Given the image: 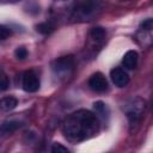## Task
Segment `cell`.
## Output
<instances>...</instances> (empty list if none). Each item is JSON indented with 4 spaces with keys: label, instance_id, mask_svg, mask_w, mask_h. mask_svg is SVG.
Instances as JSON below:
<instances>
[{
    "label": "cell",
    "instance_id": "7",
    "mask_svg": "<svg viewBox=\"0 0 153 153\" xmlns=\"http://www.w3.org/2000/svg\"><path fill=\"white\" fill-rule=\"evenodd\" d=\"M110 78H111L112 82L118 87H124L129 82V75L127 74V72L124 69H122L120 67H116V68L111 69Z\"/></svg>",
    "mask_w": 153,
    "mask_h": 153
},
{
    "label": "cell",
    "instance_id": "18",
    "mask_svg": "<svg viewBox=\"0 0 153 153\" xmlns=\"http://www.w3.org/2000/svg\"><path fill=\"white\" fill-rule=\"evenodd\" d=\"M152 26H153V20H152L151 18H148V19H146V20H143V22L141 23L140 29H141V30L151 31V30H152Z\"/></svg>",
    "mask_w": 153,
    "mask_h": 153
},
{
    "label": "cell",
    "instance_id": "11",
    "mask_svg": "<svg viewBox=\"0 0 153 153\" xmlns=\"http://www.w3.org/2000/svg\"><path fill=\"white\" fill-rule=\"evenodd\" d=\"M105 36H106V31H105V29H103L100 26H94L90 31V37L93 41H102L105 38Z\"/></svg>",
    "mask_w": 153,
    "mask_h": 153
},
{
    "label": "cell",
    "instance_id": "9",
    "mask_svg": "<svg viewBox=\"0 0 153 153\" xmlns=\"http://www.w3.org/2000/svg\"><path fill=\"white\" fill-rule=\"evenodd\" d=\"M20 126H22V123L18 122V121H5V122H2L0 124V136L12 134Z\"/></svg>",
    "mask_w": 153,
    "mask_h": 153
},
{
    "label": "cell",
    "instance_id": "1",
    "mask_svg": "<svg viewBox=\"0 0 153 153\" xmlns=\"http://www.w3.org/2000/svg\"><path fill=\"white\" fill-rule=\"evenodd\" d=\"M62 130L68 140L74 142L84 141L98 133L99 121L93 112L81 109L65 120Z\"/></svg>",
    "mask_w": 153,
    "mask_h": 153
},
{
    "label": "cell",
    "instance_id": "4",
    "mask_svg": "<svg viewBox=\"0 0 153 153\" xmlns=\"http://www.w3.org/2000/svg\"><path fill=\"white\" fill-rule=\"evenodd\" d=\"M23 88L26 92H36L39 88V79L33 71H26L23 75L22 81Z\"/></svg>",
    "mask_w": 153,
    "mask_h": 153
},
{
    "label": "cell",
    "instance_id": "10",
    "mask_svg": "<svg viewBox=\"0 0 153 153\" xmlns=\"http://www.w3.org/2000/svg\"><path fill=\"white\" fill-rule=\"evenodd\" d=\"M18 104V100L14 97H4L0 99V109L2 111H11Z\"/></svg>",
    "mask_w": 153,
    "mask_h": 153
},
{
    "label": "cell",
    "instance_id": "12",
    "mask_svg": "<svg viewBox=\"0 0 153 153\" xmlns=\"http://www.w3.org/2000/svg\"><path fill=\"white\" fill-rule=\"evenodd\" d=\"M93 109H94L96 112H97L98 115H100L103 118H108V116H109V109H108V106H106L105 103L98 100V102H96V103L93 104Z\"/></svg>",
    "mask_w": 153,
    "mask_h": 153
},
{
    "label": "cell",
    "instance_id": "6",
    "mask_svg": "<svg viewBox=\"0 0 153 153\" xmlns=\"http://www.w3.org/2000/svg\"><path fill=\"white\" fill-rule=\"evenodd\" d=\"M88 86H90L91 90H93L96 92H104L105 90H108L106 78L102 73H99V72L94 73L88 79Z\"/></svg>",
    "mask_w": 153,
    "mask_h": 153
},
{
    "label": "cell",
    "instance_id": "13",
    "mask_svg": "<svg viewBox=\"0 0 153 153\" xmlns=\"http://www.w3.org/2000/svg\"><path fill=\"white\" fill-rule=\"evenodd\" d=\"M36 31L42 33V35H49L54 31V25L48 23V22H44V23H39L36 25Z\"/></svg>",
    "mask_w": 153,
    "mask_h": 153
},
{
    "label": "cell",
    "instance_id": "2",
    "mask_svg": "<svg viewBox=\"0 0 153 153\" xmlns=\"http://www.w3.org/2000/svg\"><path fill=\"white\" fill-rule=\"evenodd\" d=\"M74 65H75V62H74V57L72 55L62 56L51 63V69L56 76L66 79L72 74V72L74 69Z\"/></svg>",
    "mask_w": 153,
    "mask_h": 153
},
{
    "label": "cell",
    "instance_id": "16",
    "mask_svg": "<svg viewBox=\"0 0 153 153\" xmlns=\"http://www.w3.org/2000/svg\"><path fill=\"white\" fill-rule=\"evenodd\" d=\"M11 33H12L11 29H8L7 26H5V25H1V24H0V41L8 38V37L11 36Z\"/></svg>",
    "mask_w": 153,
    "mask_h": 153
},
{
    "label": "cell",
    "instance_id": "15",
    "mask_svg": "<svg viewBox=\"0 0 153 153\" xmlns=\"http://www.w3.org/2000/svg\"><path fill=\"white\" fill-rule=\"evenodd\" d=\"M51 153H69V151H68V148L67 147H65L62 143H60V142H54L53 143V146H51V151H50Z\"/></svg>",
    "mask_w": 153,
    "mask_h": 153
},
{
    "label": "cell",
    "instance_id": "5",
    "mask_svg": "<svg viewBox=\"0 0 153 153\" xmlns=\"http://www.w3.org/2000/svg\"><path fill=\"white\" fill-rule=\"evenodd\" d=\"M100 4L93 2V1H87V2H81L76 6L75 8V16L79 18H88L96 13V11L99 8Z\"/></svg>",
    "mask_w": 153,
    "mask_h": 153
},
{
    "label": "cell",
    "instance_id": "17",
    "mask_svg": "<svg viewBox=\"0 0 153 153\" xmlns=\"http://www.w3.org/2000/svg\"><path fill=\"white\" fill-rule=\"evenodd\" d=\"M14 55H16L17 59H19V60H24V59L27 56V50H26L24 47H19V48L16 49Z\"/></svg>",
    "mask_w": 153,
    "mask_h": 153
},
{
    "label": "cell",
    "instance_id": "14",
    "mask_svg": "<svg viewBox=\"0 0 153 153\" xmlns=\"http://www.w3.org/2000/svg\"><path fill=\"white\" fill-rule=\"evenodd\" d=\"M8 85H10V81H8L7 75L2 71H0V93L6 91L8 88Z\"/></svg>",
    "mask_w": 153,
    "mask_h": 153
},
{
    "label": "cell",
    "instance_id": "8",
    "mask_svg": "<svg viewBox=\"0 0 153 153\" xmlns=\"http://www.w3.org/2000/svg\"><path fill=\"white\" fill-rule=\"evenodd\" d=\"M122 63L127 69H134L137 65V53L135 50H128L122 59Z\"/></svg>",
    "mask_w": 153,
    "mask_h": 153
},
{
    "label": "cell",
    "instance_id": "3",
    "mask_svg": "<svg viewBox=\"0 0 153 153\" xmlns=\"http://www.w3.org/2000/svg\"><path fill=\"white\" fill-rule=\"evenodd\" d=\"M145 109V102L141 98H133L130 99L126 105H124V110L127 112L128 118L133 122H136V120L141 116L142 111Z\"/></svg>",
    "mask_w": 153,
    "mask_h": 153
}]
</instances>
